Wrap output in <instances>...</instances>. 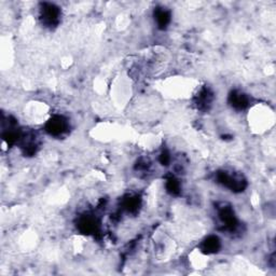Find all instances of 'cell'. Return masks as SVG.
Here are the masks:
<instances>
[{
    "label": "cell",
    "mask_w": 276,
    "mask_h": 276,
    "mask_svg": "<svg viewBox=\"0 0 276 276\" xmlns=\"http://www.w3.org/2000/svg\"><path fill=\"white\" fill-rule=\"evenodd\" d=\"M154 21L157 27L160 29H165L171 24L172 14L165 8H156L154 10Z\"/></svg>",
    "instance_id": "obj_8"
},
{
    "label": "cell",
    "mask_w": 276,
    "mask_h": 276,
    "mask_svg": "<svg viewBox=\"0 0 276 276\" xmlns=\"http://www.w3.org/2000/svg\"><path fill=\"white\" fill-rule=\"evenodd\" d=\"M165 188H167V191L172 195H178L181 191L180 181L173 176L168 178L167 184H165Z\"/></svg>",
    "instance_id": "obj_11"
},
{
    "label": "cell",
    "mask_w": 276,
    "mask_h": 276,
    "mask_svg": "<svg viewBox=\"0 0 276 276\" xmlns=\"http://www.w3.org/2000/svg\"><path fill=\"white\" fill-rule=\"evenodd\" d=\"M212 100V93L208 89H203L196 96V104L200 108H207Z\"/></svg>",
    "instance_id": "obj_10"
},
{
    "label": "cell",
    "mask_w": 276,
    "mask_h": 276,
    "mask_svg": "<svg viewBox=\"0 0 276 276\" xmlns=\"http://www.w3.org/2000/svg\"><path fill=\"white\" fill-rule=\"evenodd\" d=\"M159 161L161 162L162 165H165V167H168V165L171 163L172 161V156L171 153L168 150L162 151V153L159 156Z\"/></svg>",
    "instance_id": "obj_12"
},
{
    "label": "cell",
    "mask_w": 276,
    "mask_h": 276,
    "mask_svg": "<svg viewBox=\"0 0 276 276\" xmlns=\"http://www.w3.org/2000/svg\"><path fill=\"white\" fill-rule=\"evenodd\" d=\"M62 11L58 6L50 3H43L40 6V20L45 26H57L61 21Z\"/></svg>",
    "instance_id": "obj_2"
},
{
    "label": "cell",
    "mask_w": 276,
    "mask_h": 276,
    "mask_svg": "<svg viewBox=\"0 0 276 276\" xmlns=\"http://www.w3.org/2000/svg\"><path fill=\"white\" fill-rule=\"evenodd\" d=\"M222 247V242L216 235H209L202 242L201 249L206 255L216 254V252Z\"/></svg>",
    "instance_id": "obj_7"
},
{
    "label": "cell",
    "mask_w": 276,
    "mask_h": 276,
    "mask_svg": "<svg viewBox=\"0 0 276 276\" xmlns=\"http://www.w3.org/2000/svg\"><path fill=\"white\" fill-rule=\"evenodd\" d=\"M216 180L219 185L228 188L233 192H242L245 190L247 186L246 180L238 174L227 171H219L216 174Z\"/></svg>",
    "instance_id": "obj_1"
},
{
    "label": "cell",
    "mask_w": 276,
    "mask_h": 276,
    "mask_svg": "<svg viewBox=\"0 0 276 276\" xmlns=\"http://www.w3.org/2000/svg\"><path fill=\"white\" fill-rule=\"evenodd\" d=\"M77 228L81 233L86 235H92L98 232L99 223L96 217H94L92 215H83L78 218Z\"/></svg>",
    "instance_id": "obj_5"
},
{
    "label": "cell",
    "mask_w": 276,
    "mask_h": 276,
    "mask_svg": "<svg viewBox=\"0 0 276 276\" xmlns=\"http://www.w3.org/2000/svg\"><path fill=\"white\" fill-rule=\"evenodd\" d=\"M218 218L220 223L223 224L224 229L227 231L233 232L236 230L239 226L238 218H236L234 210L229 205H223L222 207L218 209Z\"/></svg>",
    "instance_id": "obj_4"
},
{
    "label": "cell",
    "mask_w": 276,
    "mask_h": 276,
    "mask_svg": "<svg viewBox=\"0 0 276 276\" xmlns=\"http://www.w3.org/2000/svg\"><path fill=\"white\" fill-rule=\"evenodd\" d=\"M228 100H229V104H230V106L233 109L238 110V112L245 110L249 106V97L246 95L245 93H243L238 90H234L230 93Z\"/></svg>",
    "instance_id": "obj_6"
},
{
    "label": "cell",
    "mask_w": 276,
    "mask_h": 276,
    "mask_svg": "<svg viewBox=\"0 0 276 276\" xmlns=\"http://www.w3.org/2000/svg\"><path fill=\"white\" fill-rule=\"evenodd\" d=\"M140 203H141L140 198L138 195H130L123 200L122 206H123V209H125L128 212H132V214H134V212H136L138 210Z\"/></svg>",
    "instance_id": "obj_9"
},
{
    "label": "cell",
    "mask_w": 276,
    "mask_h": 276,
    "mask_svg": "<svg viewBox=\"0 0 276 276\" xmlns=\"http://www.w3.org/2000/svg\"><path fill=\"white\" fill-rule=\"evenodd\" d=\"M69 124L68 121L62 116H53L45 123V132L51 136L60 137L68 131Z\"/></svg>",
    "instance_id": "obj_3"
}]
</instances>
